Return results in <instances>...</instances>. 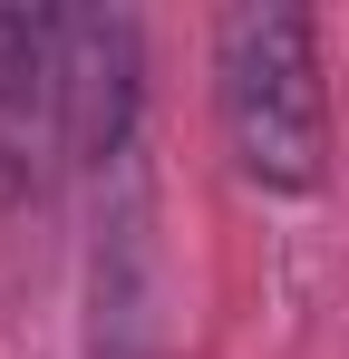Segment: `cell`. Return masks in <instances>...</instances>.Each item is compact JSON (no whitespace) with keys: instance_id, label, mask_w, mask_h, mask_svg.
Returning <instances> with one entry per match:
<instances>
[{"instance_id":"obj_1","label":"cell","mask_w":349,"mask_h":359,"mask_svg":"<svg viewBox=\"0 0 349 359\" xmlns=\"http://www.w3.org/2000/svg\"><path fill=\"white\" fill-rule=\"evenodd\" d=\"M214 97L224 146L262 194H310L330 165V78H320V20L310 10H224L214 29Z\"/></svg>"},{"instance_id":"obj_2","label":"cell","mask_w":349,"mask_h":359,"mask_svg":"<svg viewBox=\"0 0 349 359\" xmlns=\"http://www.w3.org/2000/svg\"><path fill=\"white\" fill-rule=\"evenodd\" d=\"M146 107V39L126 10H58V156L116 165Z\"/></svg>"},{"instance_id":"obj_3","label":"cell","mask_w":349,"mask_h":359,"mask_svg":"<svg viewBox=\"0 0 349 359\" xmlns=\"http://www.w3.org/2000/svg\"><path fill=\"white\" fill-rule=\"evenodd\" d=\"M58 156V10H0V194H29Z\"/></svg>"}]
</instances>
